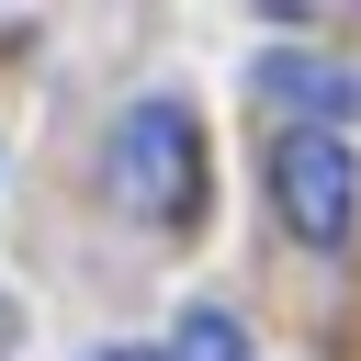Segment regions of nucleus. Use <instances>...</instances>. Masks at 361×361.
Returning <instances> with one entry per match:
<instances>
[{
  "instance_id": "obj_1",
  "label": "nucleus",
  "mask_w": 361,
  "mask_h": 361,
  "mask_svg": "<svg viewBox=\"0 0 361 361\" xmlns=\"http://www.w3.org/2000/svg\"><path fill=\"white\" fill-rule=\"evenodd\" d=\"M203 124L180 113V102H135L124 124H113V192L135 203V214H158V226H192L203 214Z\"/></svg>"
},
{
  "instance_id": "obj_2",
  "label": "nucleus",
  "mask_w": 361,
  "mask_h": 361,
  "mask_svg": "<svg viewBox=\"0 0 361 361\" xmlns=\"http://www.w3.org/2000/svg\"><path fill=\"white\" fill-rule=\"evenodd\" d=\"M271 214L293 226V248L338 259V248H350V226H361V169H350V147H338V135H316V124H293V135L271 147Z\"/></svg>"
},
{
  "instance_id": "obj_3",
  "label": "nucleus",
  "mask_w": 361,
  "mask_h": 361,
  "mask_svg": "<svg viewBox=\"0 0 361 361\" xmlns=\"http://www.w3.org/2000/svg\"><path fill=\"white\" fill-rule=\"evenodd\" d=\"M259 90L293 102V113H316V135H338V124L361 113V68H338V56H271Z\"/></svg>"
},
{
  "instance_id": "obj_4",
  "label": "nucleus",
  "mask_w": 361,
  "mask_h": 361,
  "mask_svg": "<svg viewBox=\"0 0 361 361\" xmlns=\"http://www.w3.org/2000/svg\"><path fill=\"white\" fill-rule=\"evenodd\" d=\"M158 361H248V327L226 316V305H192L180 327H169V350Z\"/></svg>"
},
{
  "instance_id": "obj_5",
  "label": "nucleus",
  "mask_w": 361,
  "mask_h": 361,
  "mask_svg": "<svg viewBox=\"0 0 361 361\" xmlns=\"http://www.w3.org/2000/svg\"><path fill=\"white\" fill-rule=\"evenodd\" d=\"M102 361H158V350H102Z\"/></svg>"
}]
</instances>
